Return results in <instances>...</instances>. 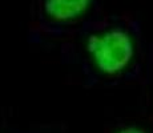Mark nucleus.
<instances>
[{"label":"nucleus","instance_id":"f257e3e1","mask_svg":"<svg viewBox=\"0 0 153 133\" xmlns=\"http://www.w3.org/2000/svg\"><path fill=\"white\" fill-rule=\"evenodd\" d=\"M83 61L91 63L97 72L113 76L129 64L134 53L129 33L121 28L81 31Z\"/></svg>","mask_w":153,"mask_h":133},{"label":"nucleus","instance_id":"f03ea898","mask_svg":"<svg viewBox=\"0 0 153 133\" xmlns=\"http://www.w3.org/2000/svg\"><path fill=\"white\" fill-rule=\"evenodd\" d=\"M92 4L93 0H36L35 17L45 27H68L81 22Z\"/></svg>","mask_w":153,"mask_h":133},{"label":"nucleus","instance_id":"7ed1b4c3","mask_svg":"<svg viewBox=\"0 0 153 133\" xmlns=\"http://www.w3.org/2000/svg\"><path fill=\"white\" fill-rule=\"evenodd\" d=\"M119 133H145L144 131H141L139 128H133V126H129V128H124L121 129Z\"/></svg>","mask_w":153,"mask_h":133}]
</instances>
